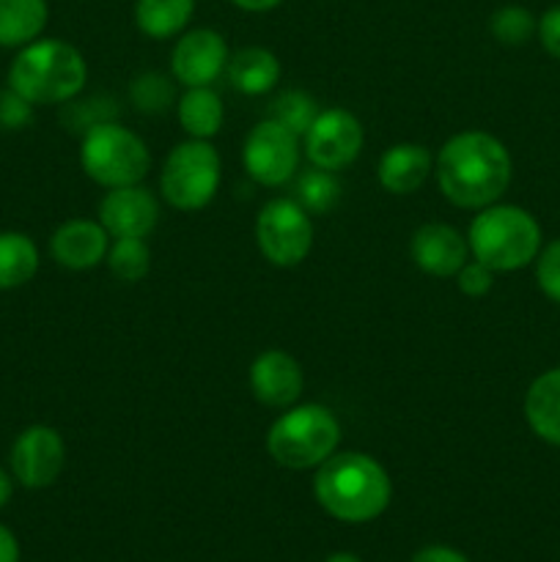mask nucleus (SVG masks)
<instances>
[{
	"instance_id": "nucleus-27",
	"label": "nucleus",
	"mask_w": 560,
	"mask_h": 562,
	"mask_svg": "<svg viewBox=\"0 0 560 562\" xmlns=\"http://www.w3.org/2000/svg\"><path fill=\"white\" fill-rule=\"evenodd\" d=\"M318 113H322V108H318V102L307 91H283L280 97L272 99L267 119L278 121L280 126L302 137L311 130Z\"/></svg>"
},
{
	"instance_id": "nucleus-5",
	"label": "nucleus",
	"mask_w": 560,
	"mask_h": 562,
	"mask_svg": "<svg viewBox=\"0 0 560 562\" xmlns=\"http://www.w3.org/2000/svg\"><path fill=\"white\" fill-rule=\"evenodd\" d=\"M340 423L322 404H294L275 417L267 431V453L285 470H316L338 453Z\"/></svg>"
},
{
	"instance_id": "nucleus-6",
	"label": "nucleus",
	"mask_w": 560,
	"mask_h": 562,
	"mask_svg": "<svg viewBox=\"0 0 560 562\" xmlns=\"http://www.w3.org/2000/svg\"><path fill=\"white\" fill-rule=\"evenodd\" d=\"M82 173L104 190L143 184L152 168L146 140L119 121L88 130L80 140Z\"/></svg>"
},
{
	"instance_id": "nucleus-38",
	"label": "nucleus",
	"mask_w": 560,
	"mask_h": 562,
	"mask_svg": "<svg viewBox=\"0 0 560 562\" xmlns=\"http://www.w3.org/2000/svg\"><path fill=\"white\" fill-rule=\"evenodd\" d=\"M324 562H362V560L351 552H335V554H329Z\"/></svg>"
},
{
	"instance_id": "nucleus-14",
	"label": "nucleus",
	"mask_w": 560,
	"mask_h": 562,
	"mask_svg": "<svg viewBox=\"0 0 560 562\" xmlns=\"http://www.w3.org/2000/svg\"><path fill=\"white\" fill-rule=\"evenodd\" d=\"M250 393L269 409H289L300 404L305 373L302 366L283 349H267L250 362Z\"/></svg>"
},
{
	"instance_id": "nucleus-35",
	"label": "nucleus",
	"mask_w": 560,
	"mask_h": 562,
	"mask_svg": "<svg viewBox=\"0 0 560 562\" xmlns=\"http://www.w3.org/2000/svg\"><path fill=\"white\" fill-rule=\"evenodd\" d=\"M0 562H20V543L9 527L0 525Z\"/></svg>"
},
{
	"instance_id": "nucleus-16",
	"label": "nucleus",
	"mask_w": 560,
	"mask_h": 562,
	"mask_svg": "<svg viewBox=\"0 0 560 562\" xmlns=\"http://www.w3.org/2000/svg\"><path fill=\"white\" fill-rule=\"evenodd\" d=\"M110 234L99 220H66L49 239L55 263L71 272H88L108 258Z\"/></svg>"
},
{
	"instance_id": "nucleus-12",
	"label": "nucleus",
	"mask_w": 560,
	"mask_h": 562,
	"mask_svg": "<svg viewBox=\"0 0 560 562\" xmlns=\"http://www.w3.org/2000/svg\"><path fill=\"white\" fill-rule=\"evenodd\" d=\"M231 58L228 42L214 27H192L184 31L170 53V71L181 88L212 86L225 71Z\"/></svg>"
},
{
	"instance_id": "nucleus-9",
	"label": "nucleus",
	"mask_w": 560,
	"mask_h": 562,
	"mask_svg": "<svg viewBox=\"0 0 560 562\" xmlns=\"http://www.w3.org/2000/svg\"><path fill=\"white\" fill-rule=\"evenodd\" d=\"M302 137L280 126L278 121L264 119L253 126L242 146V165L247 176L261 187H283L300 173Z\"/></svg>"
},
{
	"instance_id": "nucleus-21",
	"label": "nucleus",
	"mask_w": 560,
	"mask_h": 562,
	"mask_svg": "<svg viewBox=\"0 0 560 562\" xmlns=\"http://www.w3.org/2000/svg\"><path fill=\"white\" fill-rule=\"evenodd\" d=\"M47 22V0H0V47H27L31 42L42 38Z\"/></svg>"
},
{
	"instance_id": "nucleus-23",
	"label": "nucleus",
	"mask_w": 560,
	"mask_h": 562,
	"mask_svg": "<svg viewBox=\"0 0 560 562\" xmlns=\"http://www.w3.org/2000/svg\"><path fill=\"white\" fill-rule=\"evenodd\" d=\"M38 272L36 241L20 231H0V291L20 289Z\"/></svg>"
},
{
	"instance_id": "nucleus-8",
	"label": "nucleus",
	"mask_w": 560,
	"mask_h": 562,
	"mask_svg": "<svg viewBox=\"0 0 560 562\" xmlns=\"http://www.w3.org/2000/svg\"><path fill=\"white\" fill-rule=\"evenodd\" d=\"M256 245L272 267H300L313 247L311 214L294 198H272L256 217Z\"/></svg>"
},
{
	"instance_id": "nucleus-22",
	"label": "nucleus",
	"mask_w": 560,
	"mask_h": 562,
	"mask_svg": "<svg viewBox=\"0 0 560 562\" xmlns=\"http://www.w3.org/2000/svg\"><path fill=\"white\" fill-rule=\"evenodd\" d=\"M195 14V0H135L137 31L154 42L181 36Z\"/></svg>"
},
{
	"instance_id": "nucleus-25",
	"label": "nucleus",
	"mask_w": 560,
	"mask_h": 562,
	"mask_svg": "<svg viewBox=\"0 0 560 562\" xmlns=\"http://www.w3.org/2000/svg\"><path fill=\"white\" fill-rule=\"evenodd\" d=\"M538 31V16L533 14L525 5H500L497 11H492L489 16V33L497 44L503 47H522V44L530 42Z\"/></svg>"
},
{
	"instance_id": "nucleus-1",
	"label": "nucleus",
	"mask_w": 560,
	"mask_h": 562,
	"mask_svg": "<svg viewBox=\"0 0 560 562\" xmlns=\"http://www.w3.org/2000/svg\"><path fill=\"white\" fill-rule=\"evenodd\" d=\"M434 176L445 201L456 209L481 212L505 195L514 162L500 137L481 130H464L443 143L434 159Z\"/></svg>"
},
{
	"instance_id": "nucleus-26",
	"label": "nucleus",
	"mask_w": 560,
	"mask_h": 562,
	"mask_svg": "<svg viewBox=\"0 0 560 562\" xmlns=\"http://www.w3.org/2000/svg\"><path fill=\"white\" fill-rule=\"evenodd\" d=\"M130 102L143 115L165 113L176 102L173 80L163 71H143L130 82Z\"/></svg>"
},
{
	"instance_id": "nucleus-34",
	"label": "nucleus",
	"mask_w": 560,
	"mask_h": 562,
	"mask_svg": "<svg viewBox=\"0 0 560 562\" xmlns=\"http://www.w3.org/2000/svg\"><path fill=\"white\" fill-rule=\"evenodd\" d=\"M412 562H470L459 549L443 547V543H434V547H423L421 552L412 558Z\"/></svg>"
},
{
	"instance_id": "nucleus-24",
	"label": "nucleus",
	"mask_w": 560,
	"mask_h": 562,
	"mask_svg": "<svg viewBox=\"0 0 560 562\" xmlns=\"http://www.w3.org/2000/svg\"><path fill=\"white\" fill-rule=\"evenodd\" d=\"M340 187L335 170H324L311 165L294 176V201L305 209L307 214H329L340 201Z\"/></svg>"
},
{
	"instance_id": "nucleus-2",
	"label": "nucleus",
	"mask_w": 560,
	"mask_h": 562,
	"mask_svg": "<svg viewBox=\"0 0 560 562\" xmlns=\"http://www.w3.org/2000/svg\"><path fill=\"white\" fill-rule=\"evenodd\" d=\"M313 497L333 519L366 525L388 510L393 499V481L373 456L340 450L316 467Z\"/></svg>"
},
{
	"instance_id": "nucleus-36",
	"label": "nucleus",
	"mask_w": 560,
	"mask_h": 562,
	"mask_svg": "<svg viewBox=\"0 0 560 562\" xmlns=\"http://www.w3.org/2000/svg\"><path fill=\"white\" fill-rule=\"evenodd\" d=\"M228 3H234L242 11H250V14H264V11L278 9L283 0H228Z\"/></svg>"
},
{
	"instance_id": "nucleus-17",
	"label": "nucleus",
	"mask_w": 560,
	"mask_h": 562,
	"mask_svg": "<svg viewBox=\"0 0 560 562\" xmlns=\"http://www.w3.org/2000/svg\"><path fill=\"white\" fill-rule=\"evenodd\" d=\"M434 157L423 143H395L379 157L377 179L390 195H412L428 181Z\"/></svg>"
},
{
	"instance_id": "nucleus-28",
	"label": "nucleus",
	"mask_w": 560,
	"mask_h": 562,
	"mask_svg": "<svg viewBox=\"0 0 560 562\" xmlns=\"http://www.w3.org/2000/svg\"><path fill=\"white\" fill-rule=\"evenodd\" d=\"M104 261L119 280L141 283L152 269V250H148L146 239H113Z\"/></svg>"
},
{
	"instance_id": "nucleus-32",
	"label": "nucleus",
	"mask_w": 560,
	"mask_h": 562,
	"mask_svg": "<svg viewBox=\"0 0 560 562\" xmlns=\"http://www.w3.org/2000/svg\"><path fill=\"white\" fill-rule=\"evenodd\" d=\"M494 274H497L494 269H489L486 263H481L478 258L470 256V261L456 272V285H459L461 294L470 296V300H481V296H486L489 291L494 289Z\"/></svg>"
},
{
	"instance_id": "nucleus-33",
	"label": "nucleus",
	"mask_w": 560,
	"mask_h": 562,
	"mask_svg": "<svg viewBox=\"0 0 560 562\" xmlns=\"http://www.w3.org/2000/svg\"><path fill=\"white\" fill-rule=\"evenodd\" d=\"M536 38L541 42L544 53L560 60V5H552V9H547L538 16Z\"/></svg>"
},
{
	"instance_id": "nucleus-31",
	"label": "nucleus",
	"mask_w": 560,
	"mask_h": 562,
	"mask_svg": "<svg viewBox=\"0 0 560 562\" xmlns=\"http://www.w3.org/2000/svg\"><path fill=\"white\" fill-rule=\"evenodd\" d=\"M33 108H36V104L27 102V99L22 97V93H16L14 88H3V91H0V130L20 132L25 130V126H31Z\"/></svg>"
},
{
	"instance_id": "nucleus-18",
	"label": "nucleus",
	"mask_w": 560,
	"mask_h": 562,
	"mask_svg": "<svg viewBox=\"0 0 560 562\" xmlns=\"http://www.w3.org/2000/svg\"><path fill=\"white\" fill-rule=\"evenodd\" d=\"M525 423L541 442L560 448V366L538 373L522 401Z\"/></svg>"
},
{
	"instance_id": "nucleus-7",
	"label": "nucleus",
	"mask_w": 560,
	"mask_h": 562,
	"mask_svg": "<svg viewBox=\"0 0 560 562\" xmlns=\"http://www.w3.org/2000/svg\"><path fill=\"white\" fill-rule=\"evenodd\" d=\"M223 179V159L209 140L187 137L165 157L159 192L176 212H201L214 201Z\"/></svg>"
},
{
	"instance_id": "nucleus-19",
	"label": "nucleus",
	"mask_w": 560,
	"mask_h": 562,
	"mask_svg": "<svg viewBox=\"0 0 560 562\" xmlns=\"http://www.w3.org/2000/svg\"><path fill=\"white\" fill-rule=\"evenodd\" d=\"M280 60L272 49L267 47H242L231 53L225 75H228L231 86L245 97H264V93L275 91L280 82Z\"/></svg>"
},
{
	"instance_id": "nucleus-3",
	"label": "nucleus",
	"mask_w": 560,
	"mask_h": 562,
	"mask_svg": "<svg viewBox=\"0 0 560 562\" xmlns=\"http://www.w3.org/2000/svg\"><path fill=\"white\" fill-rule=\"evenodd\" d=\"M86 82V58L64 38H36L9 66V86L31 104H66L80 97Z\"/></svg>"
},
{
	"instance_id": "nucleus-4",
	"label": "nucleus",
	"mask_w": 560,
	"mask_h": 562,
	"mask_svg": "<svg viewBox=\"0 0 560 562\" xmlns=\"http://www.w3.org/2000/svg\"><path fill=\"white\" fill-rule=\"evenodd\" d=\"M467 245L470 256L494 272H519L536 261L544 247V234L527 209L497 201L472 217Z\"/></svg>"
},
{
	"instance_id": "nucleus-13",
	"label": "nucleus",
	"mask_w": 560,
	"mask_h": 562,
	"mask_svg": "<svg viewBox=\"0 0 560 562\" xmlns=\"http://www.w3.org/2000/svg\"><path fill=\"white\" fill-rule=\"evenodd\" d=\"M97 220L110 239H146L159 223V201L143 184L115 187L99 201Z\"/></svg>"
},
{
	"instance_id": "nucleus-37",
	"label": "nucleus",
	"mask_w": 560,
	"mask_h": 562,
	"mask_svg": "<svg viewBox=\"0 0 560 562\" xmlns=\"http://www.w3.org/2000/svg\"><path fill=\"white\" fill-rule=\"evenodd\" d=\"M11 494H14V481H11L9 472L0 467V508H5V505H9Z\"/></svg>"
},
{
	"instance_id": "nucleus-15",
	"label": "nucleus",
	"mask_w": 560,
	"mask_h": 562,
	"mask_svg": "<svg viewBox=\"0 0 560 562\" xmlns=\"http://www.w3.org/2000/svg\"><path fill=\"white\" fill-rule=\"evenodd\" d=\"M410 256L421 272L432 278H456L461 267L470 261V245L461 231L448 223H426L412 234Z\"/></svg>"
},
{
	"instance_id": "nucleus-11",
	"label": "nucleus",
	"mask_w": 560,
	"mask_h": 562,
	"mask_svg": "<svg viewBox=\"0 0 560 562\" xmlns=\"http://www.w3.org/2000/svg\"><path fill=\"white\" fill-rule=\"evenodd\" d=\"M66 464V442L53 426H27L11 445V477L25 488H47Z\"/></svg>"
},
{
	"instance_id": "nucleus-10",
	"label": "nucleus",
	"mask_w": 560,
	"mask_h": 562,
	"mask_svg": "<svg viewBox=\"0 0 560 562\" xmlns=\"http://www.w3.org/2000/svg\"><path fill=\"white\" fill-rule=\"evenodd\" d=\"M366 143L360 119L344 108H327L316 115L311 130L302 135L307 162L324 170H344L355 162Z\"/></svg>"
},
{
	"instance_id": "nucleus-20",
	"label": "nucleus",
	"mask_w": 560,
	"mask_h": 562,
	"mask_svg": "<svg viewBox=\"0 0 560 562\" xmlns=\"http://www.w3.org/2000/svg\"><path fill=\"white\" fill-rule=\"evenodd\" d=\"M176 115H179V124L187 132V137L212 140L223 130L225 108L223 99L212 86H198L184 88V93L176 102Z\"/></svg>"
},
{
	"instance_id": "nucleus-30",
	"label": "nucleus",
	"mask_w": 560,
	"mask_h": 562,
	"mask_svg": "<svg viewBox=\"0 0 560 562\" xmlns=\"http://www.w3.org/2000/svg\"><path fill=\"white\" fill-rule=\"evenodd\" d=\"M533 267H536L538 291H541L549 302L560 305V236L547 241V245L538 250Z\"/></svg>"
},
{
	"instance_id": "nucleus-29",
	"label": "nucleus",
	"mask_w": 560,
	"mask_h": 562,
	"mask_svg": "<svg viewBox=\"0 0 560 562\" xmlns=\"http://www.w3.org/2000/svg\"><path fill=\"white\" fill-rule=\"evenodd\" d=\"M119 115V108H115L113 97H86V99H71V102L64 104V119L66 130L80 132V137L86 135L88 130L99 124H108V121H115Z\"/></svg>"
}]
</instances>
